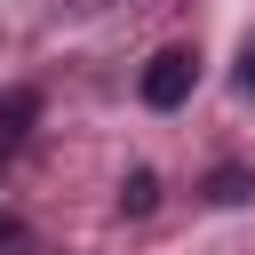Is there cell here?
<instances>
[{
  "instance_id": "6da1fadb",
  "label": "cell",
  "mask_w": 255,
  "mask_h": 255,
  "mask_svg": "<svg viewBox=\"0 0 255 255\" xmlns=\"http://www.w3.org/2000/svg\"><path fill=\"white\" fill-rule=\"evenodd\" d=\"M191 88H199V48H159V56L143 64V104H151V112H175Z\"/></svg>"
},
{
  "instance_id": "7a4b0ae2",
  "label": "cell",
  "mask_w": 255,
  "mask_h": 255,
  "mask_svg": "<svg viewBox=\"0 0 255 255\" xmlns=\"http://www.w3.org/2000/svg\"><path fill=\"white\" fill-rule=\"evenodd\" d=\"M32 120H40V88H8V96H0V159L24 143Z\"/></svg>"
},
{
  "instance_id": "3957f363",
  "label": "cell",
  "mask_w": 255,
  "mask_h": 255,
  "mask_svg": "<svg viewBox=\"0 0 255 255\" xmlns=\"http://www.w3.org/2000/svg\"><path fill=\"white\" fill-rule=\"evenodd\" d=\"M151 199H159V175H151V167H135V175L120 183V215H151Z\"/></svg>"
},
{
  "instance_id": "277c9868",
  "label": "cell",
  "mask_w": 255,
  "mask_h": 255,
  "mask_svg": "<svg viewBox=\"0 0 255 255\" xmlns=\"http://www.w3.org/2000/svg\"><path fill=\"white\" fill-rule=\"evenodd\" d=\"M247 191H255V183H247V167H215V183H207V199H215V207H239Z\"/></svg>"
},
{
  "instance_id": "5b68a950",
  "label": "cell",
  "mask_w": 255,
  "mask_h": 255,
  "mask_svg": "<svg viewBox=\"0 0 255 255\" xmlns=\"http://www.w3.org/2000/svg\"><path fill=\"white\" fill-rule=\"evenodd\" d=\"M239 88H255V40H247V56H239Z\"/></svg>"
},
{
  "instance_id": "8992f818",
  "label": "cell",
  "mask_w": 255,
  "mask_h": 255,
  "mask_svg": "<svg viewBox=\"0 0 255 255\" xmlns=\"http://www.w3.org/2000/svg\"><path fill=\"white\" fill-rule=\"evenodd\" d=\"M8 239H24V223H16V215H0V247H8Z\"/></svg>"
}]
</instances>
